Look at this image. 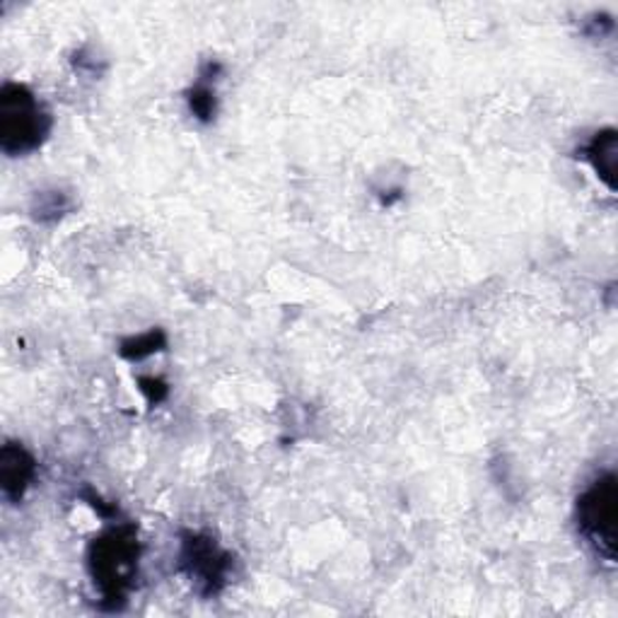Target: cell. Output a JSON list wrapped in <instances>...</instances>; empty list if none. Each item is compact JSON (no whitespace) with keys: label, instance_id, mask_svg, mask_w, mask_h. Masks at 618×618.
Segmentation results:
<instances>
[{"label":"cell","instance_id":"1","mask_svg":"<svg viewBox=\"0 0 618 618\" xmlns=\"http://www.w3.org/2000/svg\"><path fill=\"white\" fill-rule=\"evenodd\" d=\"M141 543L135 527L119 525L97 537L88 549V571L100 589L107 609H119L126 602L139 571Z\"/></svg>","mask_w":618,"mask_h":618},{"label":"cell","instance_id":"2","mask_svg":"<svg viewBox=\"0 0 618 618\" xmlns=\"http://www.w3.org/2000/svg\"><path fill=\"white\" fill-rule=\"evenodd\" d=\"M52 133V117L27 85L5 82L0 90V147L3 153L27 155Z\"/></svg>","mask_w":618,"mask_h":618},{"label":"cell","instance_id":"3","mask_svg":"<svg viewBox=\"0 0 618 618\" xmlns=\"http://www.w3.org/2000/svg\"><path fill=\"white\" fill-rule=\"evenodd\" d=\"M616 515L618 484L611 472L602 474L577 498V527L583 537L607 561L616 559Z\"/></svg>","mask_w":618,"mask_h":618},{"label":"cell","instance_id":"4","mask_svg":"<svg viewBox=\"0 0 618 618\" xmlns=\"http://www.w3.org/2000/svg\"><path fill=\"white\" fill-rule=\"evenodd\" d=\"M179 571L191 580L199 595L216 597L228 585L232 555L225 549H220V543L213 537L189 531L181 539Z\"/></svg>","mask_w":618,"mask_h":618},{"label":"cell","instance_id":"5","mask_svg":"<svg viewBox=\"0 0 618 618\" xmlns=\"http://www.w3.org/2000/svg\"><path fill=\"white\" fill-rule=\"evenodd\" d=\"M36 474L34 456L22 444L8 442L0 452V486L10 503H20Z\"/></svg>","mask_w":618,"mask_h":618},{"label":"cell","instance_id":"6","mask_svg":"<svg viewBox=\"0 0 618 618\" xmlns=\"http://www.w3.org/2000/svg\"><path fill=\"white\" fill-rule=\"evenodd\" d=\"M618 147H616V131L607 129L595 133L585 147H583V157L587 163L595 167L597 177L607 184V187L614 191L616 189V163H618Z\"/></svg>","mask_w":618,"mask_h":618},{"label":"cell","instance_id":"7","mask_svg":"<svg viewBox=\"0 0 618 618\" xmlns=\"http://www.w3.org/2000/svg\"><path fill=\"white\" fill-rule=\"evenodd\" d=\"M165 345H167L165 331L153 329V331L139 333V336H131V339L123 341L119 353H121L123 357H126V361H143V357L153 355V353H157V351H163Z\"/></svg>","mask_w":618,"mask_h":618},{"label":"cell","instance_id":"8","mask_svg":"<svg viewBox=\"0 0 618 618\" xmlns=\"http://www.w3.org/2000/svg\"><path fill=\"white\" fill-rule=\"evenodd\" d=\"M68 208H70V203H68V199H66V194H60V191H44V194L36 196L32 213H34L36 220L48 222V220H56V218L64 216Z\"/></svg>","mask_w":618,"mask_h":618},{"label":"cell","instance_id":"9","mask_svg":"<svg viewBox=\"0 0 618 618\" xmlns=\"http://www.w3.org/2000/svg\"><path fill=\"white\" fill-rule=\"evenodd\" d=\"M189 109L199 121H210L216 117V90L206 80L189 90Z\"/></svg>","mask_w":618,"mask_h":618},{"label":"cell","instance_id":"10","mask_svg":"<svg viewBox=\"0 0 618 618\" xmlns=\"http://www.w3.org/2000/svg\"><path fill=\"white\" fill-rule=\"evenodd\" d=\"M141 389H143V394H147V401H151V404H159L167 397V387L155 377H143Z\"/></svg>","mask_w":618,"mask_h":618}]
</instances>
